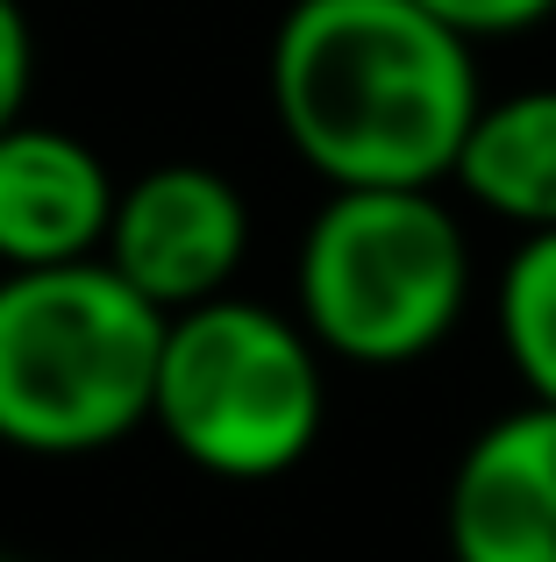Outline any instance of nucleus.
Listing matches in <instances>:
<instances>
[{
    "mask_svg": "<svg viewBox=\"0 0 556 562\" xmlns=\"http://www.w3.org/2000/svg\"><path fill=\"white\" fill-rule=\"evenodd\" d=\"M122 179L86 136L51 122L0 128V271L93 263Z\"/></svg>",
    "mask_w": 556,
    "mask_h": 562,
    "instance_id": "7",
    "label": "nucleus"
},
{
    "mask_svg": "<svg viewBox=\"0 0 556 562\" xmlns=\"http://www.w3.org/2000/svg\"><path fill=\"white\" fill-rule=\"evenodd\" d=\"M0 562H14V555H0Z\"/></svg>",
    "mask_w": 556,
    "mask_h": 562,
    "instance_id": "12",
    "label": "nucleus"
},
{
    "mask_svg": "<svg viewBox=\"0 0 556 562\" xmlns=\"http://www.w3.org/2000/svg\"><path fill=\"white\" fill-rule=\"evenodd\" d=\"M300 328L329 363L400 371L449 342L471 300V243L443 186L329 192L292 263Z\"/></svg>",
    "mask_w": 556,
    "mask_h": 562,
    "instance_id": "3",
    "label": "nucleus"
},
{
    "mask_svg": "<svg viewBox=\"0 0 556 562\" xmlns=\"http://www.w3.org/2000/svg\"><path fill=\"white\" fill-rule=\"evenodd\" d=\"M29 86H36V36L22 0H0V128L29 114Z\"/></svg>",
    "mask_w": 556,
    "mask_h": 562,
    "instance_id": "11",
    "label": "nucleus"
},
{
    "mask_svg": "<svg viewBox=\"0 0 556 562\" xmlns=\"http://www.w3.org/2000/svg\"><path fill=\"white\" fill-rule=\"evenodd\" d=\"M329 420V357L292 314L222 300L165 321L151 427L222 484H271L300 470Z\"/></svg>",
    "mask_w": 556,
    "mask_h": 562,
    "instance_id": "4",
    "label": "nucleus"
},
{
    "mask_svg": "<svg viewBox=\"0 0 556 562\" xmlns=\"http://www.w3.org/2000/svg\"><path fill=\"white\" fill-rule=\"evenodd\" d=\"M429 8L443 29H457L464 43H486V36H521V29H543L556 14V0H414Z\"/></svg>",
    "mask_w": 556,
    "mask_h": 562,
    "instance_id": "10",
    "label": "nucleus"
},
{
    "mask_svg": "<svg viewBox=\"0 0 556 562\" xmlns=\"http://www.w3.org/2000/svg\"><path fill=\"white\" fill-rule=\"evenodd\" d=\"M271 108L329 192L443 186L471 136V43L414 0H292L271 36Z\"/></svg>",
    "mask_w": 556,
    "mask_h": 562,
    "instance_id": "1",
    "label": "nucleus"
},
{
    "mask_svg": "<svg viewBox=\"0 0 556 562\" xmlns=\"http://www.w3.org/2000/svg\"><path fill=\"white\" fill-rule=\"evenodd\" d=\"M500 342L535 406H556V228L521 235L500 271Z\"/></svg>",
    "mask_w": 556,
    "mask_h": 562,
    "instance_id": "9",
    "label": "nucleus"
},
{
    "mask_svg": "<svg viewBox=\"0 0 556 562\" xmlns=\"http://www.w3.org/2000/svg\"><path fill=\"white\" fill-rule=\"evenodd\" d=\"M243 257H251V200L229 171L179 157V165H151L122 179L114 192L100 263L165 321L222 300Z\"/></svg>",
    "mask_w": 556,
    "mask_h": 562,
    "instance_id": "5",
    "label": "nucleus"
},
{
    "mask_svg": "<svg viewBox=\"0 0 556 562\" xmlns=\"http://www.w3.org/2000/svg\"><path fill=\"white\" fill-rule=\"evenodd\" d=\"M165 314L108 263L0 271V441L22 456H93L151 427Z\"/></svg>",
    "mask_w": 556,
    "mask_h": 562,
    "instance_id": "2",
    "label": "nucleus"
},
{
    "mask_svg": "<svg viewBox=\"0 0 556 562\" xmlns=\"http://www.w3.org/2000/svg\"><path fill=\"white\" fill-rule=\"evenodd\" d=\"M449 186H464L486 214L521 235L556 228V86H521L471 114Z\"/></svg>",
    "mask_w": 556,
    "mask_h": 562,
    "instance_id": "8",
    "label": "nucleus"
},
{
    "mask_svg": "<svg viewBox=\"0 0 556 562\" xmlns=\"http://www.w3.org/2000/svg\"><path fill=\"white\" fill-rule=\"evenodd\" d=\"M449 562H556V406L478 427L443 498Z\"/></svg>",
    "mask_w": 556,
    "mask_h": 562,
    "instance_id": "6",
    "label": "nucleus"
}]
</instances>
